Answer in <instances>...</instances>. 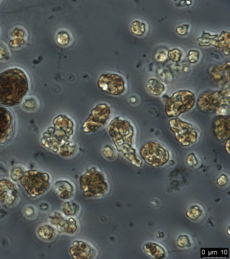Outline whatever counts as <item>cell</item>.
Masks as SVG:
<instances>
[{
  "label": "cell",
  "mask_w": 230,
  "mask_h": 259,
  "mask_svg": "<svg viewBox=\"0 0 230 259\" xmlns=\"http://www.w3.org/2000/svg\"><path fill=\"white\" fill-rule=\"evenodd\" d=\"M176 245L179 249H187L191 248L193 245L191 238L187 234H181L177 237Z\"/></svg>",
  "instance_id": "f1b7e54d"
},
{
  "label": "cell",
  "mask_w": 230,
  "mask_h": 259,
  "mask_svg": "<svg viewBox=\"0 0 230 259\" xmlns=\"http://www.w3.org/2000/svg\"><path fill=\"white\" fill-rule=\"evenodd\" d=\"M186 216L192 222H197L203 217L204 208L203 206L198 204H191L186 210Z\"/></svg>",
  "instance_id": "d4e9b609"
},
{
  "label": "cell",
  "mask_w": 230,
  "mask_h": 259,
  "mask_svg": "<svg viewBox=\"0 0 230 259\" xmlns=\"http://www.w3.org/2000/svg\"><path fill=\"white\" fill-rule=\"evenodd\" d=\"M112 115V109L108 103H98L90 111L87 119L82 125V131L86 135L98 132L108 123Z\"/></svg>",
  "instance_id": "9c48e42d"
},
{
  "label": "cell",
  "mask_w": 230,
  "mask_h": 259,
  "mask_svg": "<svg viewBox=\"0 0 230 259\" xmlns=\"http://www.w3.org/2000/svg\"><path fill=\"white\" fill-rule=\"evenodd\" d=\"M143 250L147 256L153 259H164L167 256L166 249L155 242H147L143 246Z\"/></svg>",
  "instance_id": "ac0fdd59"
},
{
  "label": "cell",
  "mask_w": 230,
  "mask_h": 259,
  "mask_svg": "<svg viewBox=\"0 0 230 259\" xmlns=\"http://www.w3.org/2000/svg\"><path fill=\"white\" fill-rule=\"evenodd\" d=\"M139 156L147 165L161 167L170 161L171 154L162 144L155 141L147 142L139 149Z\"/></svg>",
  "instance_id": "52a82bcc"
},
{
  "label": "cell",
  "mask_w": 230,
  "mask_h": 259,
  "mask_svg": "<svg viewBox=\"0 0 230 259\" xmlns=\"http://www.w3.org/2000/svg\"><path fill=\"white\" fill-rule=\"evenodd\" d=\"M66 217L64 215L63 213L61 211H54L52 212L51 214L48 216V221H49V224L53 226L56 228L57 232L61 228L62 224L64 221H65Z\"/></svg>",
  "instance_id": "4316f807"
},
{
  "label": "cell",
  "mask_w": 230,
  "mask_h": 259,
  "mask_svg": "<svg viewBox=\"0 0 230 259\" xmlns=\"http://www.w3.org/2000/svg\"><path fill=\"white\" fill-rule=\"evenodd\" d=\"M82 196L86 198L104 197L110 190L106 174L97 166L88 167L79 178Z\"/></svg>",
  "instance_id": "7a4b0ae2"
},
{
  "label": "cell",
  "mask_w": 230,
  "mask_h": 259,
  "mask_svg": "<svg viewBox=\"0 0 230 259\" xmlns=\"http://www.w3.org/2000/svg\"><path fill=\"white\" fill-rule=\"evenodd\" d=\"M78 230H79V224L75 217H66L65 221L58 233L72 236L76 234Z\"/></svg>",
  "instance_id": "ffe728a7"
},
{
  "label": "cell",
  "mask_w": 230,
  "mask_h": 259,
  "mask_svg": "<svg viewBox=\"0 0 230 259\" xmlns=\"http://www.w3.org/2000/svg\"><path fill=\"white\" fill-rule=\"evenodd\" d=\"M97 84L103 92L114 97H120L127 91L126 79L118 73H102L99 76Z\"/></svg>",
  "instance_id": "30bf717a"
},
{
  "label": "cell",
  "mask_w": 230,
  "mask_h": 259,
  "mask_svg": "<svg viewBox=\"0 0 230 259\" xmlns=\"http://www.w3.org/2000/svg\"><path fill=\"white\" fill-rule=\"evenodd\" d=\"M56 228L50 224L40 225L37 229V234L41 240L45 242L53 240L56 236Z\"/></svg>",
  "instance_id": "44dd1931"
},
{
  "label": "cell",
  "mask_w": 230,
  "mask_h": 259,
  "mask_svg": "<svg viewBox=\"0 0 230 259\" xmlns=\"http://www.w3.org/2000/svg\"><path fill=\"white\" fill-rule=\"evenodd\" d=\"M108 133L119 153L134 146L136 129L128 119L121 116L114 117L109 123Z\"/></svg>",
  "instance_id": "277c9868"
},
{
  "label": "cell",
  "mask_w": 230,
  "mask_h": 259,
  "mask_svg": "<svg viewBox=\"0 0 230 259\" xmlns=\"http://www.w3.org/2000/svg\"><path fill=\"white\" fill-rule=\"evenodd\" d=\"M167 55L165 54V53H162V54H156L155 55V59H156L157 61H159V62H163L166 59Z\"/></svg>",
  "instance_id": "74e56055"
},
{
  "label": "cell",
  "mask_w": 230,
  "mask_h": 259,
  "mask_svg": "<svg viewBox=\"0 0 230 259\" xmlns=\"http://www.w3.org/2000/svg\"><path fill=\"white\" fill-rule=\"evenodd\" d=\"M70 256L74 259H93L96 256V248L85 240L72 241L69 248Z\"/></svg>",
  "instance_id": "2e32d148"
},
{
  "label": "cell",
  "mask_w": 230,
  "mask_h": 259,
  "mask_svg": "<svg viewBox=\"0 0 230 259\" xmlns=\"http://www.w3.org/2000/svg\"><path fill=\"white\" fill-rule=\"evenodd\" d=\"M186 162H187L188 166H189L190 167L195 168L199 165V160L195 153H191L187 156Z\"/></svg>",
  "instance_id": "836d02e7"
},
{
  "label": "cell",
  "mask_w": 230,
  "mask_h": 259,
  "mask_svg": "<svg viewBox=\"0 0 230 259\" xmlns=\"http://www.w3.org/2000/svg\"><path fill=\"white\" fill-rule=\"evenodd\" d=\"M229 146H230V139H227V141H226L225 142V149L226 152H227L228 155H230Z\"/></svg>",
  "instance_id": "f35d334b"
},
{
  "label": "cell",
  "mask_w": 230,
  "mask_h": 259,
  "mask_svg": "<svg viewBox=\"0 0 230 259\" xmlns=\"http://www.w3.org/2000/svg\"><path fill=\"white\" fill-rule=\"evenodd\" d=\"M195 105L202 113L227 115L230 105L229 87L203 91L198 97Z\"/></svg>",
  "instance_id": "3957f363"
},
{
  "label": "cell",
  "mask_w": 230,
  "mask_h": 259,
  "mask_svg": "<svg viewBox=\"0 0 230 259\" xmlns=\"http://www.w3.org/2000/svg\"><path fill=\"white\" fill-rule=\"evenodd\" d=\"M29 89V76L23 69L15 67L0 73V105L12 107L21 104Z\"/></svg>",
  "instance_id": "6da1fadb"
},
{
  "label": "cell",
  "mask_w": 230,
  "mask_h": 259,
  "mask_svg": "<svg viewBox=\"0 0 230 259\" xmlns=\"http://www.w3.org/2000/svg\"><path fill=\"white\" fill-rule=\"evenodd\" d=\"M146 89L147 92L153 97H158L164 94L167 87L164 82L159 79L151 78L147 81Z\"/></svg>",
  "instance_id": "d6986e66"
},
{
  "label": "cell",
  "mask_w": 230,
  "mask_h": 259,
  "mask_svg": "<svg viewBox=\"0 0 230 259\" xmlns=\"http://www.w3.org/2000/svg\"><path fill=\"white\" fill-rule=\"evenodd\" d=\"M228 182H229V176L226 174H221L217 178V184L220 187H225L227 185Z\"/></svg>",
  "instance_id": "8d00e7d4"
},
{
  "label": "cell",
  "mask_w": 230,
  "mask_h": 259,
  "mask_svg": "<svg viewBox=\"0 0 230 259\" xmlns=\"http://www.w3.org/2000/svg\"><path fill=\"white\" fill-rule=\"evenodd\" d=\"M187 57L190 64H196L201 60V54L199 50L193 49L189 50Z\"/></svg>",
  "instance_id": "d6a6232c"
},
{
  "label": "cell",
  "mask_w": 230,
  "mask_h": 259,
  "mask_svg": "<svg viewBox=\"0 0 230 259\" xmlns=\"http://www.w3.org/2000/svg\"><path fill=\"white\" fill-rule=\"evenodd\" d=\"M15 117L7 107L0 105V145L11 141L15 131Z\"/></svg>",
  "instance_id": "7c38bea8"
},
{
  "label": "cell",
  "mask_w": 230,
  "mask_h": 259,
  "mask_svg": "<svg viewBox=\"0 0 230 259\" xmlns=\"http://www.w3.org/2000/svg\"><path fill=\"white\" fill-rule=\"evenodd\" d=\"M169 60L173 63L179 62L183 57V52L180 49L175 48L169 50L167 54Z\"/></svg>",
  "instance_id": "f546056e"
},
{
  "label": "cell",
  "mask_w": 230,
  "mask_h": 259,
  "mask_svg": "<svg viewBox=\"0 0 230 259\" xmlns=\"http://www.w3.org/2000/svg\"><path fill=\"white\" fill-rule=\"evenodd\" d=\"M211 129L216 140L225 143L230 139V115H216L212 121Z\"/></svg>",
  "instance_id": "9a60e30c"
},
{
  "label": "cell",
  "mask_w": 230,
  "mask_h": 259,
  "mask_svg": "<svg viewBox=\"0 0 230 259\" xmlns=\"http://www.w3.org/2000/svg\"><path fill=\"white\" fill-rule=\"evenodd\" d=\"M163 99L165 114L169 118H175L193 109L197 97L193 91L181 89L175 91L171 96L163 95Z\"/></svg>",
  "instance_id": "5b68a950"
},
{
  "label": "cell",
  "mask_w": 230,
  "mask_h": 259,
  "mask_svg": "<svg viewBox=\"0 0 230 259\" xmlns=\"http://www.w3.org/2000/svg\"><path fill=\"white\" fill-rule=\"evenodd\" d=\"M24 215L29 220L35 218L37 215V210H36L35 206L31 205V204L26 206L25 209H24Z\"/></svg>",
  "instance_id": "e575fe53"
},
{
  "label": "cell",
  "mask_w": 230,
  "mask_h": 259,
  "mask_svg": "<svg viewBox=\"0 0 230 259\" xmlns=\"http://www.w3.org/2000/svg\"><path fill=\"white\" fill-rule=\"evenodd\" d=\"M80 206L78 202L73 200H66L62 204L61 212L66 217H75L80 212Z\"/></svg>",
  "instance_id": "cb8c5ba5"
},
{
  "label": "cell",
  "mask_w": 230,
  "mask_h": 259,
  "mask_svg": "<svg viewBox=\"0 0 230 259\" xmlns=\"http://www.w3.org/2000/svg\"><path fill=\"white\" fill-rule=\"evenodd\" d=\"M22 107L24 110L27 111H33L37 109L38 102L35 97H30L29 99H24Z\"/></svg>",
  "instance_id": "4dcf8cb0"
},
{
  "label": "cell",
  "mask_w": 230,
  "mask_h": 259,
  "mask_svg": "<svg viewBox=\"0 0 230 259\" xmlns=\"http://www.w3.org/2000/svg\"><path fill=\"white\" fill-rule=\"evenodd\" d=\"M190 30V25L189 24H182L181 25L177 26L175 28V32L179 36H183L189 34Z\"/></svg>",
  "instance_id": "d590c367"
},
{
  "label": "cell",
  "mask_w": 230,
  "mask_h": 259,
  "mask_svg": "<svg viewBox=\"0 0 230 259\" xmlns=\"http://www.w3.org/2000/svg\"><path fill=\"white\" fill-rule=\"evenodd\" d=\"M197 40L200 46H213L221 50L225 56H229L230 34L227 30H223L219 34H211L209 32H204L202 35L197 38Z\"/></svg>",
  "instance_id": "8fae6325"
},
{
  "label": "cell",
  "mask_w": 230,
  "mask_h": 259,
  "mask_svg": "<svg viewBox=\"0 0 230 259\" xmlns=\"http://www.w3.org/2000/svg\"><path fill=\"white\" fill-rule=\"evenodd\" d=\"M26 171L25 168L21 165H16L11 170V180L14 182H19Z\"/></svg>",
  "instance_id": "83f0119b"
},
{
  "label": "cell",
  "mask_w": 230,
  "mask_h": 259,
  "mask_svg": "<svg viewBox=\"0 0 230 259\" xmlns=\"http://www.w3.org/2000/svg\"><path fill=\"white\" fill-rule=\"evenodd\" d=\"M78 146L73 141L68 140L64 141L60 146L59 152L60 155L63 157H71L74 156L77 152Z\"/></svg>",
  "instance_id": "603a6c76"
},
{
  "label": "cell",
  "mask_w": 230,
  "mask_h": 259,
  "mask_svg": "<svg viewBox=\"0 0 230 259\" xmlns=\"http://www.w3.org/2000/svg\"><path fill=\"white\" fill-rule=\"evenodd\" d=\"M125 159L128 160L132 165L137 168L142 167L143 164V159L139 156V152H137L136 149L133 147L126 148L120 152Z\"/></svg>",
  "instance_id": "7402d4cb"
},
{
  "label": "cell",
  "mask_w": 230,
  "mask_h": 259,
  "mask_svg": "<svg viewBox=\"0 0 230 259\" xmlns=\"http://www.w3.org/2000/svg\"><path fill=\"white\" fill-rule=\"evenodd\" d=\"M54 190L58 197L63 200H71L75 194V186L67 180H58L54 182Z\"/></svg>",
  "instance_id": "e0dca14e"
},
{
  "label": "cell",
  "mask_w": 230,
  "mask_h": 259,
  "mask_svg": "<svg viewBox=\"0 0 230 259\" xmlns=\"http://www.w3.org/2000/svg\"><path fill=\"white\" fill-rule=\"evenodd\" d=\"M227 233L228 236H229L230 234H229V227H228V228H227Z\"/></svg>",
  "instance_id": "ab89813d"
},
{
  "label": "cell",
  "mask_w": 230,
  "mask_h": 259,
  "mask_svg": "<svg viewBox=\"0 0 230 259\" xmlns=\"http://www.w3.org/2000/svg\"><path fill=\"white\" fill-rule=\"evenodd\" d=\"M102 153L106 159L111 161L116 157V149L112 145H106L102 148Z\"/></svg>",
  "instance_id": "1f68e13d"
},
{
  "label": "cell",
  "mask_w": 230,
  "mask_h": 259,
  "mask_svg": "<svg viewBox=\"0 0 230 259\" xmlns=\"http://www.w3.org/2000/svg\"><path fill=\"white\" fill-rule=\"evenodd\" d=\"M19 188L13 180L8 178L0 180V204L5 207H13L20 200Z\"/></svg>",
  "instance_id": "4fadbf2b"
},
{
  "label": "cell",
  "mask_w": 230,
  "mask_h": 259,
  "mask_svg": "<svg viewBox=\"0 0 230 259\" xmlns=\"http://www.w3.org/2000/svg\"><path fill=\"white\" fill-rule=\"evenodd\" d=\"M209 75L214 83L219 85L221 89L229 88L230 84V62L220 63L214 65L209 69Z\"/></svg>",
  "instance_id": "5bb4252c"
},
{
  "label": "cell",
  "mask_w": 230,
  "mask_h": 259,
  "mask_svg": "<svg viewBox=\"0 0 230 259\" xmlns=\"http://www.w3.org/2000/svg\"><path fill=\"white\" fill-rule=\"evenodd\" d=\"M168 125L175 140L183 147H190L199 141V130L193 123L183 121L179 117L170 118Z\"/></svg>",
  "instance_id": "ba28073f"
},
{
  "label": "cell",
  "mask_w": 230,
  "mask_h": 259,
  "mask_svg": "<svg viewBox=\"0 0 230 259\" xmlns=\"http://www.w3.org/2000/svg\"><path fill=\"white\" fill-rule=\"evenodd\" d=\"M19 182L31 198L43 195L52 186L51 176L38 169L26 170Z\"/></svg>",
  "instance_id": "8992f818"
},
{
  "label": "cell",
  "mask_w": 230,
  "mask_h": 259,
  "mask_svg": "<svg viewBox=\"0 0 230 259\" xmlns=\"http://www.w3.org/2000/svg\"><path fill=\"white\" fill-rule=\"evenodd\" d=\"M130 30L134 35L143 36L146 34L148 28H147L146 22L140 20H134L130 24Z\"/></svg>",
  "instance_id": "484cf974"
},
{
  "label": "cell",
  "mask_w": 230,
  "mask_h": 259,
  "mask_svg": "<svg viewBox=\"0 0 230 259\" xmlns=\"http://www.w3.org/2000/svg\"><path fill=\"white\" fill-rule=\"evenodd\" d=\"M2 1H3V0H0V2H1Z\"/></svg>",
  "instance_id": "60d3db41"
}]
</instances>
